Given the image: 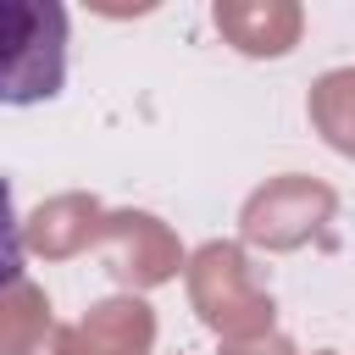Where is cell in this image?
Masks as SVG:
<instances>
[{"mask_svg": "<svg viewBox=\"0 0 355 355\" xmlns=\"http://www.w3.org/2000/svg\"><path fill=\"white\" fill-rule=\"evenodd\" d=\"M216 28L244 55H283L300 39V6L266 0V6H216Z\"/></svg>", "mask_w": 355, "mask_h": 355, "instance_id": "6", "label": "cell"}, {"mask_svg": "<svg viewBox=\"0 0 355 355\" xmlns=\"http://www.w3.org/2000/svg\"><path fill=\"white\" fill-rule=\"evenodd\" d=\"M67 78V6L0 0V105L55 100Z\"/></svg>", "mask_w": 355, "mask_h": 355, "instance_id": "1", "label": "cell"}, {"mask_svg": "<svg viewBox=\"0 0 355 355\" xmlns=\"http://www.w3.org/2000/svg\"><path fill=\"white\" fill-rule=\"evenodd\" d=\"M22 283V227H17V211H11V189L0 178V294Z\"/></svg>", "mask_w": 355, "mask_h": 355, "instance_id": "10", "label": "cell"}, {"mask_svg": "<svg viewBox=\"0 0 355 355\" xmlns=\"http://www.w3.org/2000/svg\"><path fill=\"white\" fill-rule=\"evenodd\" d=\"M311 122L322 128V139L344 155H355V67L322 72L311 89Z\"/></svg>", "mask_w": 355, "mask_h": 355, "instance_id": "8", "label": "cell"}, {"mask_svg": "<svg viewBox=\"0 0 355 355\" xmlns=\"http://www.w3.org/2000/svg\"><path fill=\"white\" fill-rule=\"evenodd\" d=\"M55 355H83V349H78V344H72V338L61 333V344H55Z\"/></svg>", "mask_w": 355, "mask_h": 355, "instance_id": "11", "label": "cell"}, {"mask_svg": "<svg viewBox=\"0 0 355 355\" xmlns=\"http://www.w3.org/2000/svg\"><path fill=\"white\" fill-rule=\"evenodd\" d=\"M327 216H333V189L288 172V178H272L266 189L250 194V205H244V239L272 244V250H294Z\"/></svg>", "mask_w": 355, "mask_h": 355, "instance_id": "3", "label": "cell"}, {"mask_svg": "<svg viewBox=\"0 0 355 355\" xmlns=\"http://www.w3.org/2000/svg\"><path fill=\"white\" fill-rule=\"evenodd\" d=\"M83 355H144L155 338V316L144 300H105L100 311H89L83 327L67 333Z\"/></svg>", "mask_w": 355, "mask_h": 355, "instance_id": "5", "label": "cell"}, {"mask_svg": "<svg viewBox=\"0 0 355 355\" xmlns=\"http://www.w3.org/2000/svg\"><path fill=\"white\" fill-rule=\"evenodd\" d=\"M189 288L200 316L227 338H266L272 327V294L255 283L239 244H205L189 266Z\"/></svg>", "mask_w": 355, "mask_h": 355, "instance_id": "2", "label": "cell"}, {"mask_svg": "<svg viewBox=\"0 0 355 355\" xmlns=\"http://www.w3.org/2000/svg\"><path fill=\"white\" fill-rule=\"evenodd\" d=\"M100 244L111 250V272L122 283H161L178 272V239L144 216V211H122L100 222Z\"/></svg>", "mask_w": 355, "mask_h": 355, "instance_id": "4", "label": "cell"}, {"mask_svg": "<svg viewBox=\"0 0 355 355\" xmlns=\"http://www.w3.org/2000/svg\"><path fill=\"white\" fill-rule=\"evenodd\" d=\"M100 205L94 200H83V194H61V200H50V205H39L33 211V222H28V244L39 250V255H72V250H83V244H94L100 239Z\"/></svg>", "mask_w": 355, "mask_h": 355, "instance_id": "7", "label": "cell"}, {"mask_svg": "<svg viewBox=\"0 0 355 355\" xmlns=\"http://www.w3.org/2000/svg\"><path fill=\"white\" fill-rule=\"evenodd\" d=\"M50 322V305L33 283H17L0 294V355H28Z\"/></svg>", "mask_w": 355, "mask_h": 355, "instance_id": "9", "label": "cell"}]
</instances>
